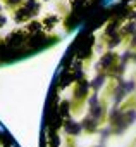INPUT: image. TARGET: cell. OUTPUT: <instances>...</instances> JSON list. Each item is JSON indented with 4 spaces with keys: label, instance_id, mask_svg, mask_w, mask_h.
Segmentation results:
<instances>
[{
    "label": "cell",
    "instance_id": "2",
    "mask_svg": "<svg viewBox=\"0 0 136 147\" xmlns=\"http://www.w3.org/2000/svg\"><path fill=\"white\" fill-rule=\"evenodd\" d=\"M0 2H2V0H0Z\"/></svg>",
    "mask_w": 136,
    "mask_h": 147
},
{
    "label": "cell",
    "instance_id": "1",
    "mask_svg": "<svg viewBox=\"0 0 136 147\" xmlns=\"http://www.w3.org/2000/svg\"><path fill=\"white\" fill-rule=\"evenodd\" d=\"M2 4H4L9 11H14V9H17L19 5L24 4V0H2Z\"/></svg>",
    "mask_w": 136,
    "mask_h": 147
}]
</instances>
